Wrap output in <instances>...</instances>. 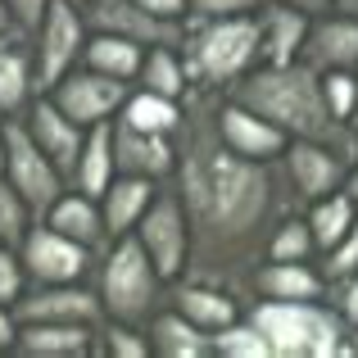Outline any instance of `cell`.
Wrapping results in <instances>:
<instances>
[{
    "label": "cell",
    "instance_id": "27",
    "mask_svg": "<svg viewBox=\"0 0 358 358\" xmlns=\"http://www.w3.org/2000/svg\"><path fill=\"white\" fill-rule=\"evenodd\" d=\"M131 87L155 91V96H168V100H182L186 91H191V82H186L177 45H150V50L141 55V69H136V78H131Z\"/></svg>",
    "mask_w": 358,
    "mask_h": 358
},
{
    "label": "cell",
    "instance_id": "32",
    "mask_svg": "<svg viewBox=\"0 0 358 358\" xmlns=\"http://www.w3.org/2000/svg\"><path fill=\"white\" fill-rule=\"evenodd\" d=\"M96 354H105V358H150L145 327L105 317V322H100V331H96Z\"/></svg>",
    "mask_w": 358,
    "mask_h": 358
},
{
    "label": "cell",
    "instance_id": "12",
    "mask_svg": "<svg viewBox=\"0 0 358 358\" xmlns=\"http://www.w3.org/2000/svg\"><path fill=\"white\" fill-rule=\"evenodd\" d=\"M82 18H87V32H109L145 45V50L150 45H182L186 36V18H159L141 9L136 0H87Z\"/></svg>",
    "mask_w": 358,
    "mask_h": 358
},
{
    "label": "cell",
    "instance_id": "48",
    "mask_svg": "<svg viewBox=\"0 0 358 358\" xmlns=\"http://www.w3.org/2000/svg\"><path fill=\"white\" fill-rule=\"evenodd\" d=\"M0 177H5V141H0Z\"/></svg>",
    "mask_w": 358,
    "mask_h": 358
},
{
    "label": "cell",
    "instance_id": "28",
    "mask_svg": "<svg viewBox=\"0 0 358 358\" xmlns=\"http://www.w3.org/2000/svg\"><path fill=\"white\" fill-rule=\"evenodd\" d=\"M304 222H308V231H313V245H317V254L327 250V245H336L345 236V231L358 222V209H354V200L345 195V186L341 191H331V195H317V200H308L304 204ZM313 254V259H317Z\"/></svg>",
    "mask_w": 358,
    "mask_h": 358
},
{
    "label": "cell",
    "instance_id": "6",
    "mask_svg": "<svg viewBox=\"0 0 358 358\" xmlns=\"http://www.w3.org/2000/svg\"><path fill=\"white\" fill-rule=\"evenodd\" d=\"M0 141H5V182L27 200L32 218H41V213L59 200V191L69 182H64V173L41 155V145L27 136L23 118H0Z\"/></svg>",
    "mask_w": 358,
    "mask_h": 358
},
{
    "label": "cell",
    "instance_id": "13",
    "mask_svg": "<svg viewBox=\"0 0 358 358\" xmlns=\"http://www.w3.org/2000/svg\"><path fill=\"white\" fill-rule=\"evenodd\" d=\"M18 322H87L100 327L105 308L91 281H50V286H27L14 299Z\"/></svg>",
    "mask_w": 358,
    "mask_h": 358
},
{
    "label": "cell",
    "instance_id": "34",
    "mask_svg": "<svg viewBox=\"0 0 358 358\" xmlns=\"http://www.w3.org/2000/svg\"><path fill=\"white\" fill-rule=\"evenodd\" d=\"M313 263H317V272H322L327 286H331V281L354 277V272H358V222H354V227L345 231V236L336 241V245H327V250L317 254Z\"/></svg>",
    "mask_w": 358,
    "mask_h": 358
},
{
    "label": "cell",
    "instance_id": "19",
    "mask_svg": "<svg viewBox=\"0 0 358 358\" xmlns=\"http://www.w3.org/2000/svg\"><path fill=\"white\" fill-rule=\"evenodd\" d=\"M299 59L308 69L327 73V69H358V18L350 14H322L308 18V36Z\"/></svg>",
    "mask_w": 358,
    "mask_h": 358
},
{
    "label": "cell",
    "instance_id": "25",
    "mask_svg": "<svg viewBox=\"0 0 358 358\" xmlns=\"http://www.w3.org/2000/svg\"><path fill=\"white\" fill-rule=\"evenodd\" d=\"M145 341H150V354L155 358H213L209 331H200V327H195L191 317H182L173 304L150 313Z\"/></svg>",
    "mask_w": 358,
    "mask_h": 358
},
{
    "label": "cell",
    "instance_id": "15",
    "mask_svg": "<svg viewBox=\"0 0 358 358\" xmlns=\"http://www.w3.org/2000/svg\"><path fill=\"white\" fill-rule=\"evenodd\" d=\"M23 127H27V136L41 145V155L50 159L55 168L64 173V182H69V173H73V159H78V150H82V141H87V127H78L69 114H64L59 105H55L50 96H32V105L23 109Z\"/></svg>",
    "mask_w": 358,
    "mask_h": 358
},
{
    "label": "cell",
    "instance_id": "14",
    "mask_svg": "<svg viewBox=\"0 0 358 358\" xmlns=\"http://www.w3.org/2000/svg\"><path fill=\"white\" fill-rule=\"evenodd\" d=\"M109 145H114V173L168 182L173 177V136L141 131L122 118H109Z\"/></svg>",
    "mask_w": 358,
    "mask_h": 358
},
{
    "label": "cell",
    "instance_id": "3",
    "mask_svg": "<svg viewBox=\"0 0 358 358\" xmlns=\"http://www.w3.org/2000/svg\"><path fill=\"white\" fill-rule=\"evenodd\" d=\"M245 317L263 331L272 358L354 354L350 327L327 299H245Z\"/></svg>",
    "mask_w": 358,
    "mask_h": 358
},
{
    "label": "cell",
    "instance_id": "10",
    "mask_svg": "<svg viewBox=\"0 0 358 358\" xmlns=\"http://www.w3.org/2000/svg\"><path fill=\"white\" fill-rule=\"evenodd\" d=\"M127 91H131V82H118V78H109V73H96V69H87V64H78V69H69L45 96L78 122V127H96V122H109L118 114Z\"/></svg>",
    "mask_w": 358,
    "mask_h": 358
},
{
    "label": "cell",
    "instance_id": "46",
    "mask_svg": "<svg viewBox=\"0 0 358 358\" xmlns=\"http://www.w3.org/2000/svg\"><path fill=\"white\" fill-rule=\"evenodd\" d=\"M9 32H18V27H14V18H9L5 0H0V36H9Z\"/></svg>",
    "mask_w": 358,
    "mask_h": 358
},
{
    "label": "cell",
    "instance_id": "2",
    "mask_svg": "<svg viewBox=\"0 0 358 358\" xmlns=\"http://www.w3.org/2000/svg\"><path fill=\"white\" fill-rule=\"evenodd\" d=\"M222 96H231L236 105L254 109L259 118H268L272 127L286 131V141H327L336 150L354 155V131L350 122H341L322 100V73L308 69L304 59L295 64H254L250 73H241Z\"/></svg>",
    "mask_w": 358,
    "mask_h": 358
},
{
    "label": "cell",
    "instance_id": "22",
    "mask_svg": "<svg viewBox=\"0 0 358 358\" xmlns=\"http://www.w3.org/2000/svg\"><path fill=\"white\" fill-rule=\"evenodd\" d=\"M36 91V69H32V41L23 32L0 36V118H18L32 105Z\"/></svg>",
    "mask_w": 358,
    "mask_h": 358
},
{
    "label": "cell",
    "instance_id": "50",
    "mask_svg": "<svg viewBox=\"0 0 358 358\" xmlns=\"http://www.w3.org/2000/svg\"><path fill=\"white\" fill-rule=\"evenodd\" d=\"M354 159H358V131H354Z\"/></svg>",
    "mask_w": 358,
    "mask_h": 358
},
{
    "label": "cell",
    "instance_id": "26",
    "mask_svg": "<svg viewBox=\"0 0 358 358\" xmlns=\"http://www.w3.org/2000/svg\"><path fill=\"white\" fill-rule=\"evenodd\" d=\"M114 182V145H109V122H96L87 127V141H82L78 159H73L69 186L82 195H100L105 186Z\"/></svg>",
    "mask_w": 358,
    "mask_h": 358
},
{
    "label": "cell",
    "instance_id": "17",
    "mask_svg": "<svg viewBox=\"0 0 358 358\" xmlns=\"http://www.w3.org/2000/svg\"><path fill=\"white\" fill-rule=\"evenodd\" d=\"M327 281L313 259H263L250 277L245 299H322Z\"/></svg>",
    "mask_w": 358,
    "mask_h": 358
},
{
    "label": "cell",
    "instance_id": "11",
    "mask_svg": "<svg viewBox=\"0 0 358 358\" xmlns=\"http://www.w3.org/2000/svg\"><path fill=\"white\" fill-rule=\"evenodd\" d=\"M350 164H354L350 150H336L327 141H286V150H281V173H286L299 209L308 200H317V195L341 191Z\"/></svg>",
    "mask_w": 358,
    "mask_h": 358
},
{
    "label": "cell",
    "instance_id": "36",
    "mask_svg": "<svg viewBox=\"0 0 358 358\" xmlns=\"http://www.w3.org/2000/svg\"><path fill=\"white\" fill-rule=\"evenodd\" d=\"M322 100L341 122H350L354 109V69H327L322 73Z\"/></svg>",
    "mask_w": 358,
    "mask_h": 358
},
{
    "label": "cell",
    "instance_id": "16",
    "mask_svg": "<svg viewBox=\"0 0 358 358\" xmlns=\"http://www.w3.org/2000/svg\"><path fill=\"white\" fill-rule=\"evenodd\" d=\"M168 304L177 308L182 317H191L200 331H218V327H227L231 317L245 313V299L236 290L227 286H213V281H195V277H177L173 286H168Z\"/></svg>",
    "mask_w": 358,
    "mask_h": 358
},
{
    "label": "cell",
    "instance_id": "30",
    "mask_svg": "<svg viewBox=\"0 0 358 358\" xmlns=\"http://www.w3.org/2000/svg\"><path fill=\"white\" fill-rule=\"evenodd\" d=\"M114 118L131 122V127H141V131H164V136H173L177 118H182V100H168V96H155V91L131 87Z\"/></svg>",
    "mask_w": 358,
    "mask_h": 358
},
{
    "label": "cell",
    "instance_id": "39",
    "mask_svg": "<svg viewBox=\"0 0 358 358\" xmlns=\"http://www.w3.org/2000/svg\"><path fill=\"white\" fill-rule=\"evenodd\" d=\"M263 0H186V18H222V14H254Z\"/></svg>",
    "mask_w": 358,
    "mask_h": 358
},
{
    "label": "cell",
    "instance_id": "1",
    "mask_svg": "<svg viewBox=\"0 0 358 358\" xmlns=\"http://www.w3.org/2000/svg\"><path fill=\"white\" fill-rule=\"evenodd\" d=\"M222 91H186L173 127V177L191 231L186 277L227 286L245 299L250 277L268 259V241L286 213L299 209L281 159H245L218 131Z\"/></svg>",
    "mask_w": 358,
    "mask_h": 358
},
{
    "label": "cell",
    "instance_id": "23",
    "mask_svg": "<svg viewBox=\"0 0 358 358\" xmlns=\"http://www.w3.org/2000/svg\"><path fill=\"white\" fill-rule=\"evenodd\" d=\"M41 222H45V227H55V231H64L69 241L87 245V250H96V254L109 245L105 218H100V200H96V195L73 191V186H64L59 200H55L50 209L41 213Z\"/></svg>",
    "mask_w": 358,
    "mask_h": 358
},
{
    "label": "cell",
    "instance_id": "45",
    "mask_svg": "<svg viewBox=\"0 0 358 358\" xmlns=\"http://www.w3.org/2000/svg\"><path fill=\"white\" fill-rule=\"evenodd\" d=\"M331 14H350V18H358V0H331Z\"/></svg>",
    "mask_w": 358,
    "mask_h": 358
},
{
    "label": "cell",
    "instance_id": "9",
    "mask_svg": "<svg viewBox=\"0 0 358 358\" xmlns=\"http://www.w3.org/2000/svg\"><path fill=\"white\" fill-rule=\"evenodd\" d=\"M18 259H23L27 286H50V281H91L96 272V250L69 241L64 231L45 227L41 218L23 231L18 241Z\"/></svg>",
    "mask_w": 358,
    "mask_h": 358
},
{
    "label": "cell",
    "instance_id": "29",
    "mask_svg": "<svg viewBox=\"0 0 358 358\" xmlns=\"http://www.w3.org/2000/svg\"><path fill=\"white\" fill-rule=\"evenodd\" d=\"M141 55H145V45L122 41V36H109V32H87V45H82V64L96 69V73H109V78H118V82L136 78Z\"/></svg>",
    "mask_w": 358,
    "mask_h": 358
},
{
    "label": "cell",
    "instance_id": "5",
    "mask_svg": "<svg viewBox=\"0 0 358 358\" xmlns=\"http://www.w3.org/2000/svg\"><path fill=\"white\" fill-rule=\"evenodd\" d=\"M91 286H96V295H100L105 317L145 327L150 313H159V308L168 304V286H173V281L150 263V254L141 250V241L127 231V236L109 241L105 250L96 254Z\"/></svg>",
    "mask_w": 358,
    "mask_h": 358
},
{
    "label": "cell",
    "instance_id": "44",
    "mask_svg": "<svg viewBox=\"0 0 358 358\" xmlns=\"http://www.w3.org/2000/svg\"><path fill=\"white\" fill-rule=\"evenodd\" d=\"M345 195L354 200V209H358V159L350 164V173H345Z\"/></svg>",
    "mask_w": 358,
    "mask_h": 358
},
{
    "label": "cell",
    "instance_id": "7",
    "mask_svg": "<svg viewBox=\"0 0 358 358\" xmlns=\"http://www.w3.org/2000/svg\"><path fill=\"white\" fill-rule=\"evenodd\" d=\"M32 69H36V91H50L69 69L82 64V45H87V18L82 9L50 0L41 23L32 27Z\"/></svg>",
    "mask_w": 358,
    "mask_h": 358
},
{
    "label": "cell",
    "instance_id": "4",
    "mask_svg": "<svg viewBox=\"0 0 358 358\" xmlns=\"http://www.w3.org/2000/svg\"><path fill=\"white\" fill-rule=\"evenodd\" d=\"M177 55H182L191 91H227L241 73L259 64V14L186 18Z\"/></svg>",
    "mask_w": 358,
    "mask_h": 358
},
{
    "label": "cell",
    "instance_id": "18",
    "mask_svg": "<svg viewBox=\"0 0 358 358\" xmlns=\"http://www.w3.org/2000/svg\"><path fill=\"white\" fill-rule=\"evenodd\" d=\"M218 131L227 150H236L245 159H281V150H286V131L259 118L254 109L236 105L231 96H218Z\"/></svg>",
    "mask_w": 358,
    "mask_h": 358
},
{
    "label": "cell",
    "instance_id": "38",
    "mask_svg": "<svg viewBox=\"0 0 358 358\" xmlns=\"http://www.w3.org/2000/svg\"><path fill=\"white\" fill-rule=\"evenodd\" d=\"M27 290V272L18 259V245H0V304L14 308V299Z\"/></svg>",
    "mask_w": 358,
    "mask_h": 358
},
{
    "label": "cell",
    "instance_id": "47",
    "mask_svg": "<svg viewBox=\"0 0 358 358\" xmlns=\"http://www.w3.org/2000/svg\"><path fill=\"white\" fill-rule=\"evenodd\" d=\"M350 131H358V69H354V109H350Z\"/></svg>",
    "mask_w": 358,
    "mask_h": 358
},
{
    "label": "cell",
    "instance_id": "35",
    "mask_svg": "<svg viewBox=\"0 0 358 358\" xmlns=\"http://www.w3.org/2000/svg\"><path fill=\"white\" fill-rule=\"evenodd\" d=\"M32 222L36 218H32V209H27V200L0 177V245H18Z\"/></svg>",
    "mask_w": 358,
    "mask_h": 358
},
{
    "label": "cell",
    "instance_id": "40",
    "mask_svg": "<svg viewBox=\"0 0 358 358\" xmlns=\"http://www.w3.org/2000/svg\"><path fill=\"white\" fill-rule=\"evenodd\" d=\"M45 5H50V0H5L9 18H14V27H18V32H23V36H32V27L41 23Z\"/></svg>",
    "mask_w": 358,
    "mask_h": 358
},
{
    "label": "cell",
    "instance_id": "24",
    "mask_svg": "<svg viewBox=\"0 0 358 358\" xmlns=\"http://www.w3.org/2000/svg\"><path fill=\"white\" fill-rule=\"evenodd\" d=\"M164 182H150V177H127V173H114V182L105 186V191L96 195L100 200V218H105V231L109 241L127 236L131 227L141 222V213L150 209V200H155V191Z\"/></svg>",
    "mask_w": 358,
    "mask_h": 358
},
{
    "label": "cell",
    "instance_id": "31",
    "mask_svg": "<svg viewBox=\"0 0 358 358\" xmlns=\"http://www.w3.org/2000/svg\"><path fill=\"white\" fill-rule=\"evenodd\" d=\"M213 345V358H272L268 354V341H263V331L250 322V317H231L227 327H218V331L209 336Z\"/></svg>",
    "mask_w": 358,
    "mask_h": 358
},
{
    "label": "cell",
    "instance_id": "33",
    "mask_svg": "<svg viewBox=\"0 0 358 358\" xmlns=\"http://www.w3.org/2000/svg\"><path fill=\"white\" fill-rule=\"evenodd\" d=\"M313 254H317V245H313V231L304 222V209L286 213L268 241V259H313Z\"/></svg>",
    "mask_w": 358,
    "mask_h": 358
},
{
    "label": "cell",
    "instance_id": "37",
    "mask_svg": "<svg viewBox=\"0 0 358 358\" xmlns=\"http://www.w3.org/2000/svg\"><path fill=\"white\" fill-rule=\"evenodd\" d=\"M322 299L341 313V322L350 327V341H354V354H358V272H354V277H345V281H331Z\"/></svg>",
    "mask_w": 358,
    "mask_h": 358
},
{
    "label": "cell",
    "instance_id": "8",
    "mask_svg": "<svg viewBox=\"0 0 358 358\" xmlns=\"http://www.w3.org/2000/svg\"><path fill=\"white\" fill-rule=\"evenodd\" d=\"M131 236L141 241V250L150 254L159 272L168 281L186 277V259H191V231H186V213H182V200H177L173 186H159L150 209L141 213V222L131 227Z\"/></svg>",
    "mask_w": 358,
    "mask_h": 358
},
{
    "label": "cell",
    "instance_id": "41",
    "mask_svg": "<svg viewBox=\"0 0 358 358\" xmlns=\"http://www.w3.org/2000/svg\"><path fill=\"white\" fill-rule=\"evenodd\" d=\"M14 341H18V317L9 304H0V354H14Z\"/></svg>",
    "mask_w": 358,
    "mask_h": 358
},
{
    "label": "cell",
    "instance_id": "20",
    "mask_svg": "<svg viewBox=\"0 0 358 358\" xmlns=\"http://www.w3.org/2000/svg\"><path fill=\"white\" fill-rule=\"evenodd\" d=\"M96 331L87 322H18L14 354L23 358H91L96 354Z\"/></svg>",
    "mask_w": 358,
    "mask_h": 358
},
{
    "label": "cell",
    "instance_id": "43",
    "mask_svg": "<svg viewBox=\"0 0 358 358\" xmlns=\"http://www.w3.org/2000/svg\"><path fill=\"white\" fill-rule=\"evenodd\" d=\"M290 9H299V14H308V18H322V14H331V0H286Z\"/></svg>",
    "mask_w": 358,
    "mask_h": 358
},
{
    "label": "cell",
    "instance_id": "49",
    "mask_svg": "<svg viewBox=\"0 0 358 358\" xmlns=\"http://www.w3.org/2000/svg\"><path fill=\"white\" fill-rule=\"evenodd\" d=\"M64 5H73V9H82V5H87V0H64Z\"/></svg>",
    "mask_w": 358,
    "mask_h": 358
},
{
    "label": "cell",
    "instance_id": "21",
    "mask_svg": "<svg viewBox=\"0 0 358 358\" xmlns=\"http://www.w3.org/2000/svg\"><path fill=\"white\" fill-rule=\"evenodd\" d=\"M254 14H259V64H295L308 36V14L290 9L286 0H263Z\"/></svg>",
    "mask_w": 358,
    "mask_h": 358
},
{
    "label": "cell",
    "instance_id": "42",
    "mask_svg": "<svg viewBox=\"0 0 358 358\" xmlns=\"http://www.w3.org/2000/svg\"><path fill=\"white\" fill-rule=\"evenodd\" d=\"M136 5L159 18H186V0H136Z\"/></svg>",
    "mask_w": 358,
    "mask_h": 358
}]
</instances>
